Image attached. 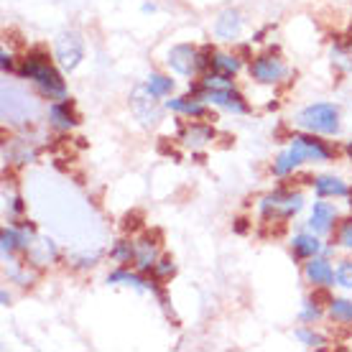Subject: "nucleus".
<instances>
[{"instance_id": "nucleus-1", "label": "nucleus", "mask_w": 352, "mask_h": 352, "mask_svg": "<svg viewBox=\"0 0 352 352\" xmlns=\"http://www.w3.org/2000/svg\"><path fill=\"white\" fill-rule=\"evenodd\" d=\"M18 74L26 77V80H34L41 87L44 95L59 97V100L67 97V85H64L62 74L52 67V62H49V56L44 54L41 46L34 49V52H28V56L23 59L21 69H18Z\"/></svg>"}, {"instance_id": "nucleus-2", "label": "nucleus", "mask_w": 352, "mask_h": 352, "mask_svg": "<svg viewBox=\"0 0 352 352\" xmlns=\"http://www.w3.org/2000/svg\"><path fill=\"white\" fill-rule=\"evenodd\" d=\"M296 123L311 133L335 135V133L340 131V113H337V107L329 105V102H317V105L304 107L299 113V118H296Z\"/></svg>"}, {"instance_id": "nucleus-3", "label": "nucleus", "mask_w": 352, "mask_h": 352, "mask_svg": "<svg viewBox=\"0 0 352 352\" xmlns=\"http://www.w3.org/2000/svg\"><path fill=\"white\" fill-rule=\"evenodd\" d=\"M301 207H304V197L299 192H286V189L268 194L261 202L263 217H281V220H289L291 214H296Z\"/></svg>"}, {"instance_id": "nucleus-4", "label": "nucleus", "mask_w": 352, "mask_h": 352, "mask_svg": "<svg viewBox=\"0 0 352 352\" xmlns=\"http://www.w3.org/2000/svg\"><path fill=\"white\" fill-rule=\"evenodd\" d=\"M85 56V41L77 31H64L59 38H56V59L64 69H77Z\"/></svg>"}, {"instance_id": "nucleus-5", "label": "nucleus", "mask_w": 352, "mask_h": 352, "mask_svg": "<svg viewBox=\"0 0 352 352\" xmlns=\"http://www.w3.org/2000/svg\"><path fill=\"white\" fill-rule=\"evenodd\" d=\"M250 74H253V80L263 82V85H273L286 74V67L276 54H261L250 62Z\"/></svg>"}, {"instance_id": "nucleus-6", "label": "nucleus", "mask_w": 352, "mask_h": 352, "mask_svg": "<svg viewBox=\"0 0 352 352\" xmlns=\"http://www.w3.org/2000/svg\"><path fill=\"white\" fill-rule=\"evenodd\" d=\"M156 240H161L159 230L146 232V235L135 243V258H133V263L138 265V271H151V268L156 265V248H159Z\"/></svg>"}, {"instance_id": "nucleus-7", "label": "nucleus", "mask_w": 352, "mask_h": 352, "mask_svg": "<svg viewBox=\"0 0 352 352\" xmlns=\"http://www.w3.org/2000/svg\"><path fill=\"white\" fill-rule=\"evenodd\" d=\"M204 100H210L212 105H220L225 107V110H230V113H248V102L243 100V95H240L238 89L232 87H225V89H207L204 92Z\"/></svg>"}, {"instance_id": "nucleus-8", "label": "nucleus", "mask_w": 352, "mask_h": 352, "mask_svg": "<svg viewBox=\"0 0 352 352\" xmlns=\"http://www.w3.org/2000/svg\"><path fill=\"white\" fill-rule=\"evenodd\" d=\"M151 89L148 87H135L133 89V97H131V105H133V113L141 118L143 123H156L159 120V105H156V100H151Z\"/></svg>"}, {"instance_id": "nucleus-9", "label": "nucleus", "mask_w": 352, "mask_h": 352, "mask_svg": "<svg viewBox=\"0 0 352 352\" xmlns=\"http://www.w3.org/2000/svg\"><path fill=\"white\" fill-rule=\"evenodd\" d=\"M197 49L189 44H179L174 46L171 52H168V67L174 72H179V74H192V72H197Z\"/></svg>"}, {"instance_id": "nucleus-10", "label": "nucleus", "mask_w": 352, "mask_h": 352, "mask_svg": "<svg viewBox=\"0 0 352 352\" xmlns=\"http://www.w3.org/2000/svg\"><path fill=\"white\" fill-rule=\"evenodd\" d=\"M335 217H337V212L332 204L317 202L314 204V210H311V217H309V228H311V232H317V235H324V232L332 230Z\"/></svg>"}, {"instance_id": "nucleus-11", "label": "nucleus", "mask_w": 352, "mask_h": 352, "mask_svg": "<svg viewBox=\"0 0 352 352\" xmlns=\"http://www.w3.org/2000/svg\"><path fill=\"white\" fill-rule=\"evenodd\" d=\"M301 161H307V153H304V148H301L299 143L291 141V148H289V151H283L281 156L276 159V164H273V174H276V176H286V174H291L294 168L299 166Z\"/></svg>"}, {"instance_id": "nucleus-12", "label": "nucleus", "mask_w": 352, "mask_h": 352, "mask_svg": "<svg viewBox=\"0 0 352 352\" xmlns=\"http://www.w3.org/2000/svg\"><path fill=\"white\" fill-rule=\"evenodd\" d=\"M240 28H243V18H240L238 10H222L217 23H214V34L225 41H232L240 34Z\"/></svg>"}, {"instance_id": "nucleus-13", "label": "nucleus", "mask_w": 352, "mask_h": 352, "mask_svg": "<svg viewBox=\"0 0 352 352\" xmlns=\"http://www.w3.org/2000/svg\"><path fill=\"white\" fill-rule=\"evenodd\" d=\"M294 143H299L304 153H307V159L311 161H329L332 159V148L324 146V141H317L314 135H294L291 138Z\"/></svg>"}, {"instance_id": "nucleus-14", "label": "nucleus", "mask_w": 352, "mask_h": 352, "mask_svg": "<svg viewBox=\"0 0 352 352\" xmlns=\"http://www.w3.org/2000/svg\"><path fill=\"white\" fill-rule=\"evenodd\" d=\"M307 278L314 286H332L335 281V271L332 265L322 261V258H311V263H307Z\"/></svg>"}, {"instance_id": "nucleus-15", "label": "nucleus", "mask_w": 352, "mask_h": 352, "mask_svg": "<svg viewBox=\"0 0 352 352\" xmlns=\"http://www.w3.org/2000/svg\"><path fill=\"white\" fill-rule=\"evenodd\" d=\"M49 118H52L54 128H59V131H69V128L77 125V118L72 115L69 100H64V102H54V105L49 107Z\"/></svg>"}, {"instance_id": "nucleus-16", "label": "nucleus", "mask_w": 352, "mask_h": 352, "mask_svg": "<svg viewBox=\"0 0 352 352\" xmlns=\"http://www.w3.org/2000/svg\"><path fill=\"white\" fill-rule=\"evenodd\" d=\"M212 138H214V131H212L210 125H184L182 128V141L186 143V146H192V148H199V146H204V143H210Z\"/></svg>"}, {"instance_id": "nucleus-17", "label": "nucleus", "mask_w": 352, "mask_h": 352, "mask_svg": "<svg viewBox=\"0 0 352 352\" xmlns=\"http://www.w3.org/2000/svg\"><path fill=\"white\" fill-rule=\"evenodd\" d=\"M314 189H317L319 197H347L350 189L342 179H335V176H319L314 179Z\"/></svg>"}, {"instance_id": "nucleus-18", "label": "nucleus", "mask_w": 352, "mask_h": 352, "mask_svg": "<svg viewBox=\"0 0 352 352\" xmlns=\"http://www.w3.org/2000/svg\"><path fill=\"white\" fill-rule=\"evenodd\" d=\"M291 248H294V256L296 258H314L322 245H319V240L314 235H296Z\"/></svg>"}, {"instance_id": "nucleus-19", "label": "nucleus", "mask_w": 352, "mask_h": 352, "mask_svg": "<svg viewBox=\"0 0 352 352\" xmlns=\"http://www.w3.org/2000/svg\"><path fill=\"white\" fill-rule=\"evenodd\" d=\"M168 107L176 110V113H186V115H194V118H204L207 110H204L202 102H197V100H189V97H179V100H168Z\"/></svg>"}, {"instance_id": "nucleus-20", "label": "nucleus", "mask_w": 352, "mask_h": 352, "mask_svg": "<svg viewBox=\"0 0 352 352\" xmlns=\"http://www.w3.org/2000/svg\"><path fill=\"white\" fill-rule=\"evenodd\" d=\"M238 69H240V59L235 56V54H214L212 72H220V74H228V77H232Z\"/></svg>"}, {"instance_id": "nucleus-21", "label": "nucleus", "mask_w": 352, "mask_h": 352, "mask_svg": "<svg viewBox=\"0 0 352 352\" xmlns=\"http://www.w3.org/2000/svg\"><path fill=\"white\" fill-rule=\"evenodd\" d=\"M329 314H332V319H335V322L350 324V322H352V301L332 299V301H329Z\"/></svg>"}, {"instance_id": "nucleus-22", "label": "nucleus", "mask_w": 352, "mask_h": 352, "mask_svg": "<svg viewBox=\"0 0 352 352\" xmlns=\"http://www.w3.org/2000/svg\"><path fill=\"white\" fill-rule=\"evenodd\" d=\"M107 283H128V286H135V289H148L151 281L148 278H143V276H135V273H128V271H115Z\"/></svg>"}, {"instance_id": "nucleus-23", "label": "nucleus", "mask_w": 352, "mask_h": 352, "mask_svg": "<svg viewBox=\"0 0 352 352\" xmlns=\"http://www.w3.org/2000/svg\"><path fill=\"white\" fill-rule=\"evenodd\" d=\"M146 87L151 89L153 97H164L174 89V80H168L164 74H153V77H148V85H146Z\"/></svg>"}, {"instance_id": "nucleus-24", "label": "nucleus", "mask_w": 352, "mask_h": 352, "mask_svg": "<svg viewBox=\"0 0 352 352\" xmlns=\"http://www.w3.org/2000/svg\"><path fill=\"white\" fill-rule=\"evenodd\" d=\"M110 256H113L118 263H131L133 258H135V245H131L128 240H120V243L113 248V253H110Z\"/></svg>"}, {"instance_id": "nucleus-25", "label": "nucleus", "mask_w": 352, "mask_h": 352, "mask_svg": "<svg viewBox=\"0 0 352 352\" xmlns=\"http://www.w3.org/2000/svg\"><path fill=\"white\" fill-rule=\"evenodd\" d=\"M214 49H212V44H204L202 49H199V54H197V69H210L212 64H214Z\"/></svg>"}, {"instance_id": "nucleus-26", "label": "nucleus", "mask_w": 352, "mask_h": 352, "mask_svg": "<svg viewBox=\"0 0 352 352\" xmlns=\"http://www.w3.org/2000/svg\"><path fill=\"white\" fill-rule=\"evenodd\" d=\"M120 228L125 230V232H135V230L143 228V212H128L123 217V222H120Z\"/></svg>"}, {"instance_id": "nucleus-27", "label": "nucleus", "mask_w": 352, "mask_h": 352, "mask_svg": "<svg viewBox=\"0 0 352 352\" xmlns=\"http://www.w3.org/2000/svg\"><path fill=\"white\" fill-rule=\"evenodd\" d=\"M335 278L340 286H344V289H352V263L350 261H344V263H340V268H337Z\"/></svg>"}, {"instance_id": "nucleus-28", "label": "nucleus", "mask_w": 352, "mask_h": 352, "mask_svg": "<svg viewBox=\"0 0 352 352\" xmlns=\"http://www.w3.org/2000/svg\"><path fill=\"white\" fill-rule=\"evenodd\" d=\"M153 271H156V276H159V278H166V276H171V273H174V261H171V258H161V261H156Z\"/></svg>"}, {"instance_id": "nucleus-29", "label": "nucleus", "mask_w": 352, "mask_h": 352, "mask_svg": "<svg viewBox=\"0 0 352 352\" xmlns=\"http://www.w3.org/2000/svg\"><path fill=\"white\" fill-rule=\"evenodd\" d=\"M337 240H340V245L352 248V220H344L342 222V228H340V235H337Z\"/></svg>"}, {"instance_id": "nucleus-30", "label": "nucleus", "mask_w": 352, "mask_h": 352, "mask_svg": "<svg viewBox=\"0 0 352 352\" xmlns=\"http://www.w3.org/2000/svg\"><path fill=\"white\" fill-rule=\"evenodd\" d=\"M299 340H304L309 347H322V344H324V340H322V337L311 335V332H307V329H301V332H299Z\"/></svg>"}, {"instance_id": "nucleus-31", "label": "nucleus", "mask_w": 352, "mask_h": 352, "mask_svg": "<svg viewBox=\"0 0 352 352\" xmlns=\"http://www.w3.org/2000/svg\"><path fill=\"white\" fill-rule=\"evenodd\" d=\"M319 317H322V309L317 304H309L307 311H304V319H319Z\"/></svg>"}, {"instance_id": "nucleus-32", "label": "nucleus", "mask_w": 352, "mask_h": 352, "mask_svg": "<svg viewBox=\"0 0 352 352\" xmlns=\"http://www.w3.org/2000/svg\"><path fill=\"white\" fill-rule=\"evenodd\" d=\"M311 301H314V304H317V301H332V296H329L327 291H317V294L311 296Z\"/></svg>"}, {"instance_id": "nucleus-33", "label": "nucleus", "mask_w": 352, "mask_h": 352, "mask_svg": "<svg viewBox=\"0 0 352 352\" xmlns=\"http://www.w3.org/2000/svg\"><path fill=\"white\" fill-rule=\"evenodd\" d=\"M0 59H3V69H10V67H13V62H10V56L6 52H3V56H0Z\"/></svg>"}, {"instance_id": "nucleus-34", "label": "nucleus", "mask_w": 352, "mask_h": 352, "mask_svg": "<svg viewBox=\"0 0 352 352\" xmlns=\"http://www.w3.org/2000/svg\"><path fill=\"white\" fill-rule=\"evenodd\" d=\"M248 230V220H238V225H235V232H245Z\"/></svg>"}, {"instance_id": "nucleus-35", "label": "nucleus", "mask_w": 352, "mask_h": 352, "mask_svg": "<svg viewBox=\"0 0 352 352\" xmlns=\"http://www.w3.org/2000/svg\"><path fill=\"white\" fill-rule=\"evenodd\" d=\"M347 156L352 159V143H347Z\"/></svg>"}]
</instances>
